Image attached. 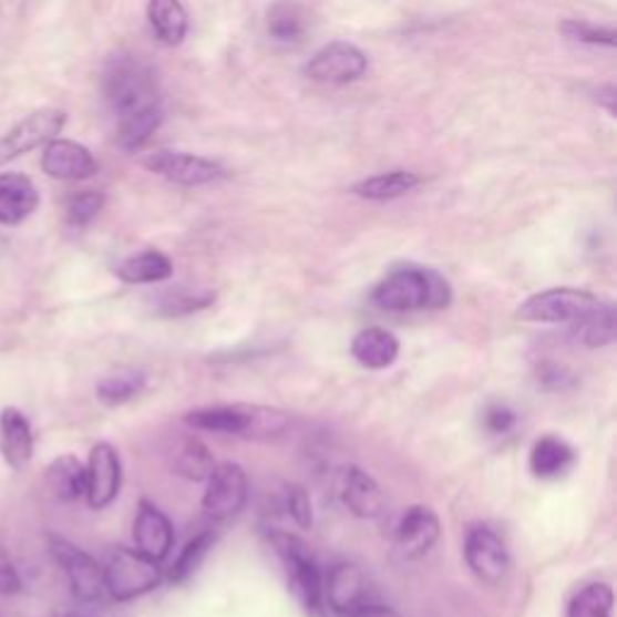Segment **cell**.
Listing matches in <instances>:
<instances>
[{"instance_id":"cell-1","label":"cell","mask_w":617,"mask_h":617,"mask_svg":"<svg viewBox=\"0 0 617 617\" xmlns=\"http://www.w3.org/2000/svg\"><path fill=\"white\" fill-rule=\"evenodd\" d=\"M381 311H422L451 305V287L434 270L403 266L389 272L372 292Z\"/></svg>"},{"instance_id":"cell-2","label":"cell","mask_w":617,"mask_h":617,"mask_svg":"<svg viewBox=\"0 0 617 617\" xmlns=\"http://www.w3.org/2000/svg\"><path fill=\"white\" fill-rule=\"evenodd\" d=\"M184 422L200 432L268 439L282 434L287 424H290V418L282 410L266 405H213L194 410Z\"/></svg>"},{"instance_id":"cell-3","label":"cell","mask_w":617,"mask_h":617,"mask_svg":"<svg viewBox=\"0 0 617 617\" xmlns=\"http://www.w3.org/2000/svg\"><path fill=\"white\" fill-rule=\"evenodd\" d=\"M104 94L116 119L160 104L155 71L133 56H119L104 73Z\"/></svg>"},{"instance_id":"cell-4","label":"cell","mask_w":617,"mask_h":617,"mask_svg":"<svg viewBox=\"0 0 617 617\" xmlns=\"http://www.w3.org/2000/svg\"><path fill=\"white\" fill-rule=\"evenodd\" d=\"M600 307L603 301L592 292L577 287H553L528 297L516 309V319L528 323H577Z\"/></svg>"},{"instance_id":"cell-5","label":"cell","mask_w":617,"mask_h":617,"mask_svg":"<svg viewBox=\"0 0 617 617\" xmlns=\"http://www.w3.org/2000/svg\"><path fill=\"white\" fill-rule=\"evenodd\" d=\"M106 594L116 600H133L160 586V562L131 547H116L104 565Z\"/></svg>"},{"instance_id":"cell-6","label":"cell","mask_w":617,"mask_h":617,"mask_svg":"<svg viewBox=\"0 0 617 617\" xmlns=\"http://www.w3.org/2000/svg\"><path fill=\"white\" fill-rule=\"evenodd\" d=\"M272 545H276V551L285 562L287 577H290V586L297 598L305 603L307 610L319 613L323 608V577L309 547L297 536H290V533L272 536Z\"/></svg>"},{"instance_id":"cell-7","label":"cell","mask_w":617,"mask_h":617,"mask_svg":"<svg viewBox=\"0 0 617 617\" xmlns=\"http://www.w3.org/2000/svg\"><path fill=\"white\" fill-rule=\"evenodd\" d=\"M246 497H249V480L241 465L217 463L205 480L203 512L213 521H229L244 510Z\"/></svg>"},{"instance_id":"cell-8","label":"cell","mask_w":617,"mask_h":617,"mask_svg":"<svg viewBox=\"0 0 617 617\" xmlns=\"http://www.w3.org/2000/svg\"><path fill=\"white\" fill-rule=\"evenodd\" d=\"M49 547H51V555L56 557V562L63 567L68 584H71V592L78 600L92 603V600H100L106 594L104 567L97 559L59 536L49 538Z\"/></svg>"},{"instance_id":"cell-9","label":"cell","mask_w":617,"mask_h":617,"mask_svg":"<svg viewBox=\"0 0 617 617\" xmlns=\"http://www.w3.org/2000/svg\"><path fill=\"white\" fill-rule=\"evenodd\" d=\"M367 71V56L362 49H358L350 41H331L321 47L309 63L305 65V73L313 82L323 85H348V82L360 80Z\"/></svg>"},{"instance_id":"cell-10","label":"cell","mask_w":617,"mask_h":617,"mask_svg":"<svg viewBox=\"0 0 617 617\" xmlns=\"http://www.w3.org/2000/svg\"><path fill=\"white\" fill-rule=\"evenodd\" d=\"M65 119L68 116L61 109H39V112L22 119L16 128L0 138V164L51 143L63 131Z\"/></svg>"},{"instance_id":"cell-11","label":"cell","mask_w":617,"mask_h":617,"mask_svg":"<svg viewBox=\"0 0 617 617\" xmlns=\"http://www.w3.org/2000/svg\"><path fill=\"white\" fill-rule=\"evenodd\" d=\"M465 562L480 582L500 584L510 569L504 541L490 526H473L465 536Z\"/></svg>"},{"instance_id":"cell-12","label":"cell","mask_w":617,"mask_h":617,"mask_svg":"<svg viewBox=\"0 0 617 617\" xmlns=\"http://www.w3.org/2000/svg\"><path fill=\"white\" fill-rule=\"evenodd\" d=\"M121 490V459L116 449L106 442L94 444L85 465V500L92 510H104L119 497Z\"/></svg>"},{"instance_id":"cell-13","label":"cell","mask_w":617,"mask_h":617,"mask_svg":"<svg viewBox=\"0 0 617 617\" xmlns=\"http://www.w3.org/2000/svg\"><path fill=\"white\" fill-rule=\"evenodd\" d=\"M145 167L179 186H203L225 174L217 162L188 153H172V150H157L145 160Z\"/></svg>"},{"instance_id":"cell-14","label":"cell","mask_w":617,"mask_h":617,"mask_svg":"<svg viewBox=\"0 0 617 617\" xmlns=\"http://www.w3.org/2000/svg\"><path fill=\"white\" fill-rule=\"evenodd\" d=\"M369 603V582L358 565L342 562L331 567L323 579V606L350 617Z\"/></svg>"},{"instance_id":"cell-15","label":"cell","mask_w":617,"mask_h":617,"mask_svg":"<svg viewBox=\"0 0 617 617\" xmlns=\"http://www.w3.org/2000/svg\"><path fill=\"white\" fill-rule=\"evenodd\" d=\"M41 169L59 182H85L100 172V164L85 145L75 141L53 138L47 143Z\"/></svg>"},{"instance_id":"cell-16","label":"cell","mask_w":617,"mask_h":617,"mask_svg":"<svg viewBox=\"0 0 617 617\" xmlns=\"http://www.w3.org/2000/svg\"><path fill=\"white\" fill-rule=\"evenodd\" d=\"M133 541H135V551L143 553L145 557L155 562L167 559L174 547L172 521L160 510V506L141 502L138 514H135L133 521Z\"/></svg>"},{"instance_id":"cell-17","label":"cell","mask_w":617,"mask_h":617,"mask_svg":"<svg viewBox=\"0 0 617 617\" xmlns=\"http://www.w3.org/2000/svg\"><path fill=\"white\" fill-rule=\"evenodd\" d=\"M439 533H442V524L430 506H410L395 528V547L403 557L415 559L432 551Z\"/></svg>"},{"instance_id":"cell-18","label":"cell","mask_w":617,"mask_h":617,"mask_svg":"<svg viewBox=\"0 0 617 617\" xmlns=\"http://www.w3.org/2000/svg\"><path fill=\"white\" fill-rule=\"evenodd\" d=\"M39 208V191L22 172L0 174V225L16 227Z\"/></svg>"},{"instance_id":"cell-19","label":"cell","mask_w":617,"mask_h":617,"mask_svg":"<svg viewBox=\"0 0 617 617\" xmlns=\"http://www.w3.org/2000/svg\"><path fill=\"white\" fill-rule=\"evenodd\" d=\"M0 454L10 469L22 471L34 454L32 424L18 408H6L0 413Z\"/></svg>"},{"instance_id":"cell-20","label":"cell","mask_w":617,"mask_h":617,"mask_svg":"<svg viewBox=\"0 0 617 617\" xmlns=\"http://www.w3.org/2000/svg\"><path fill=\"white\" fill-rule=\"evenodd\" d=\"M340 495L348 510L360 518H377L381 516L383 506H387V500H383V492L377 485V480L362 469H354V465H350V469L342 473Z\"/></svg>"},{"instance_id":"cell-21","label":"cell","mask_w":617,"mask_h":617,"mask_svg":"<svg viewBox=\"0 0 617 617\" xmlns=\"http://www.w3.org/2000/svg\"><path fill=\"white\" fill-rule=\"evenodd\" d=\"M350 352L364 369H387L399 360L401 342L387 328L372 326L352 338Z\"/></svg>"},{"instance_id":"cell-22","label":"cell","mask_w":617,"mask_h":617,"mask_svg":"<svg viewBox=\"0 0 617 617\" xmlns=\"http://www.w3.org/2000/svg\"><path fill=\"white\" fill-rule=\"evenodd\" d=\"M147 20L155 37L167 47L182 44L188 32V16L182 0H150Z\"/></svg>"},{"instance_id":"cell-23","label":"cell","mask_w":617,"mask_h":617,"mask_svg":"<svg viewBox=\"0 0 617 617\" xmlns=\"http://www.w3.org/2000/svg\"><path fill=\"white\" fill-rule=\"evenodd\" d=\"M174 266L169 256H164L157 249H147L135 254L126 260H121V266L116 268V276L128 282V285H150V282H162L172 278Z\"/></svg>"},{"instance_id":"cell-24","label":"cell","mask_w":617,"mask_h":617,"mask_svg":"<svg viewBox=\"0 0 617 617\" xmlns=\"http://www.w3.org/2000/svg\"><path fill=\"white\" fill-rule=\"evenodd\" d=\"M162 116H164L162 104H153L147 109H141V112L119 119V128H116L119 147L126 150V153H135V150H141L160 128Z\"/></svg>"},{"instance_id":"cell-25","label":"cell","mask_w":617,"mask_h":617,"mask_svg":"<svg viewBox=\"0 0 617 617\" xmlns=\"http://www.w3.org/2000/svg\"><path fill=\"white\" fill-rule=\"evenodd\" d=\"M47 480L53 497L61 502H75L85 497V465L71 454L59 456L49 465Z\"/></svg>"},{"instance_id":"cell-26","label":"cell","mask_w":617,"mask_h":617,"mask_svg":"<svg viewBox=\"0 0 617 617\" xmlns=\"http://www.w3.org/2000/svg\"><path fill=\"white\" fill-rule=\"evenodd\" d=\"M574 463V449L557 436H543L533 444L531 471L538 477H557L567 473Z\"/></svg>"},{"instance_id":"cell-27","label":"cell","mask_w":617,"mask_h":617,"mask_svg":"<svg viewBox=\"0 0 617 617\" xmlns=\"http://www.w3.org/2000/svg\"><path fill=\"white\" fill-rule=\"evenodd\" d=\"M420 186V179L413 172H387V174H377L369 176V179L354 184L352 194L360 198H369V200H393L401 198L410 191Z\"/></svg>"},{"instance_id":"cell-28","label":"cell","mask_w":617,"mask_h":617,"mask_svg":"<svg viewBox=\"0 0 617 617\" xmlns=\"http://www.w3.org/2000/svg\"><path fill=\"white\" fill-rule=\"evenodd\" d=\"M145 387V374L138 369H119V372L104 377L97 383V399L104 405H123L133 401Z\"/></svg>"},{"instance_id":"cell-29","label":"cell","mask_w":617,"mask_h":617,"mask_svg":"<svg viewBox=\"0 0 617 617\" xmlns=\"http://www.w3.org/2000/svg\"><path fill=\"white\" fill-rule=\"evenodd\" d=\"M215 459L210 454V449L205 446L200 439H186L182 444V449L176 451V461H174V471L179 473L186 480H194V483H205L210 477V473L215 471Z\"/></svg>"},{"instance_id":"cell-30","label":"cell","mask_w":617,"mask_h":617,"mask_svg":"<svg viewBox=\"0 0 617 617\" xmlns=\"http://www.w3.org/2000/svg\"><path fill=\"white\" fill-rule=\"evenodd\" d=\"M307 22H305V12H301L299 6L290 3V0H282V3H276L268 12V32L276 41H282V44H295L301 37H305Z\"/></svg>"},{"instance_id":"cell-31","label":"cell","mask_w":617,"mask_h":617,"mask_svg":"<svg viewBox=\"0 0 617 617\" xmlns=\"http://www.w3.org/2000/svg\"><path fill=\"white\" fill-rule=\"evenodd\" d=\"M572 326H574V333H577L579 340L586 342L588 348L608 346V342H613V338H615V311L608 301H603L600 309L588 313L586 319L572 323Z\"/></svg>"},{"instance_id":"cell-32","label":"cell","mask_w":617,"mask_h":617,"mask_svg":"<svg viewBox=\"0 0 617 617\" xmlns=\"http://www.w3.org/2000/svg\"><path fill=\"white\" fill-rule=\"evenodd\" d=\"M567 617H613V588L608 584H588L572 598Z\"/></svg>"},{"instance_id":"cell-33","label":"cell","mask_w":617,"mask_h":617,"mask_svg":"<svg viewBox=\"0 0 617 617\" xmlns=\"http://www.w3.org/2000/svg\"><path fill=\"white\" fill-rule=\"evenodd\" d=\"M213 541H215V536L210 531H205V533H200V536H196L194 541H188L186 547L182 551V555L176 557V562H174V567L169 572V579L176 582V584L186 582L191 574H194L200 567V562L205 559V555H208V551L213 547Z\"/></svg>"},{"instance_id":"cell-34","label":"cell","mask_w":617,"mask_h":617,"mask_svg":"<svg viewBox=\"0 0 617 617\" xmlns=\"http://www.w3.org/2000/svg\"><path fill=\"white\" fill-rule=\"evenodd\" d=\"M104 208V196L100 191H80L71 200H68V223L73 227H85L94 217H97Z\"/></svg>"},{"instance_id":"cell-35","label":"cell","mask_w":617,"mask_h":617,"mask_svg":"<svg viewBox=\"0 0 617 617\" xmlns=\"http://www.w3.org/2000/svg\"><path fill=\"white\" fill-rule=\"evenodd\" d=\"M562 34L574 41H584V44H600V47H615V30L610 27H596L579 20H567L562 24Z\"/></svg>"},{"instance_id":"cell-36","label":"cell","mask_w":617,"mask_h":617,"mask_svg":"<svg viewBox=\"0 0 617 617\" xmlns=\"http://www.w3.org/2000/svg\"><path fill=\"white\" fill-rule=\"evenodd\" d=\"M285 510L295 518V524L301 528L311 526V502L309 495L301 487H290L285 495Z\"/></svg>"},{"instance_id":"cell-37","label":"cell","mask_w":617,"mask_h":617,"mask_svg":"<svg viewBox=\"0 0 617 617\" xmlns=\"http://www.w3.org/2000/svg\"><path fill=\"white\" fill-rule=\"evenodd\" d=\"M20 588H22L20 574L16 567H12L6 547L0 545V596H12V594H18Z\"/></svg>"},{"instance_id":"cell-38","label":"cell","mask_w":617,"mask_h":617,"mask_svg":"<svg viewBox=\"0 0 617 617\" xmlns=\"http://www.w3.org/2000/svg\"><path fill=\"white\" fill-rule=\"evenodd\" d=\"M485 424H487L490 432L504 434L516 424V415H514V410H510L506 405H492L485 413Z\"/></svg>"},{"instance_id":"cell-39","label":"cell","mask_w":617,"mask_h":617,"mask_svg":"<svg viewBox=\"0 0 617 617\" xmlns=\"http://www.w3.org/2000/svg\"><path fill=\"white\" fill-rule=\"evenodd\" d=\"M350 617H401L393 608L377 606V603H367L358 613H352Z\"/></svg>"},{"instance_id":"cell-40","label":"cell","mask_w":617,"mask_h":617,"mask_svg":"<svg viewBox=\"0 0 617 617\" xmlns=\"http://www.w3.org/2000/svg\"><path fill=\"white\" fill-rule=\"evenodd\" d=\"M56 617H80V615H56Z\"/></svg>"}]
</instances>
